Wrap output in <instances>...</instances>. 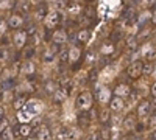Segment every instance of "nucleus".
<instances>
[{"label":"nucleus","instance_id":"nucleus-1","mask_svg":"<svg viewBox=\"0 0 156 140\" xmlns=\"http://www.w3.org/2000/svg\"><path fill=\"white\" fill-rule=\"evenodd\" d=\"M90 106H92V95L89 92H81L80 97L76 98V108L81 111H87Z\"/></svg>","mask_w":156,"mask_h":140},{"label":"nucleus","instance_id":"nucleus-2","mask_svg":"<svg viewBox=\"0 0 156 140\" xmlns=\"http://www.w3.org/2000/svg\"><path fill=\"white\" fill-rule=\"evenodd\" d=\"M25 111H28L31 115H37V114H41L42 112V104H41V101H37V100H28V101H25V106H23Z\"/></svg>","mask_w":156,"mask_h":140},{"label":"nucleus","instance_id":"nucleus-3","mask_svg":"<svg viewBox=\"0 0 156 140\" xmlns=\"http://www.w3.org/2000/svg\"><path fill=\"white\" fill-rule=\"evenodd\" d=\"M44 20H45V25L48 28H53V27H56V25L61 22V12H58V11H48L47 16L44 17Z\"/></svg>","mask_w":156,"mask_h":140},{"label":"nucleus","instance_id":"nucleus-4","mask_svg":"<svg viewBox=\"0 0 156 140\" xmlns=\"http://www.w3.org/2000/svg\"><path fill=\"white\" fill-rule=\"evenodd\" d=\"M142 75V62L140 61H133L128 67V76L129 78H139Z\"/></svg>","mask_w":156,"mask_h":140},{"label":"nucleus","instance_id":"nucleus-5","mask_svg":"<svg viewBox=\"0 0 156 140\" xmlns=\"http://www.w3.org/2000/svg\"><path fill=\"white\" fill-rule=\"evenodd\" d=\"M34 140H50L51 138V134H50V129L47 126H39L34 132Z\"/></svg>","mask_w":156,"mask_h":140},{"label":"nucleus","instance_id":"nucleus-6","mask_svg":"<svg viewBox=\"0 0 156 140\" xmlns=\"http://www.w3.org/2000/svg\"><path fill=\"white\" fill-rule=\"evenodd\" d=\"M27 39H28L27 33H25V31H17L14 34V37H12V42H14V45L17 48H22L25 44H27Z\"/></svg>","mask_w":156,"mask_h":140},{"label":"nucleus","instance_id":"nucleus-7","mask_svg":"<svg viewBox=\"0 0 156 140\" xmlns=\"http://www.w3.org/2000/svg\"><path fill=\"white\" fill-rule=\"evenodd\" d=\"M51 39H53V44L55 45H61L67 41V33L64 30H56L53 33V36H51Z\"/></svg>","mask_w":156,"mask_h":140},{"label":"nucleus","instance_id":"nucleus-8","mask_svg":"<svg viewBox=\"0 0 156 140\" xmlns=\"http://www.w3.org/2000/svg\"><path fill=\"white\" fill-rule=\"evenodd\" d=\"M23 25V19L19 16V14H11L9 16V19H8V27L9 28H20Z\"/></svg>","mask_w":156,"mask_h":140},{"label":"nucleus","instance_id":"nucleus-9","mask_svg":"<svg viewBox=\"0 0 156 140\" xmlns=\"http://www.w3.org/2000/svg\"><path fill=\"white\" fill-rule=\"evenodd\" d=\"M114 94H115L117 98H122V100H123L125 97H128L129 94H131V89H129L126 84H120V86H117V87H115Z\"/></svg>","mask_w":156,"mask_h":140},{"label":"nucleus","instance_id":"nucleus-10","mask_svg":"<svg viewBox=\"0 0 156 140\" xmlns=\"http://www.w3.org/2000/svg\"><path fill=\"white\" fill-rule=\"evenodd\" d=\"M97 98L100 103H106V101L111 100V92L108 90V89L101 87V89H97Z\"/></svg>","mask_w":156,"mask_h":140},{"label":"nucleus","instance_id":"nucleus-11","mask_svg":"<svg viewBox=\"0 0 156 140\" xmlns=\"http://www.w3.org/2000/svg\"><path fill=\"white\" fill-rule=\"evenodd\" d=\"M109 101H111V111H112V112L119 114V112L123 109V100H122V98L114 97V98H112V100H109Z\"/></svg>","mask_w":156,"mask_h":140},{"label":"nucleus","instance_id":"nucleus-12","mask_svg":"<svg viewBox=\"0 0 156 140\" xmlns=\"http://www.w3.org/2000/svg\"><path fill=\"white\" fill-rule=\"evenodd\" d=\"M53 97H55V101L61 103V101H64L67 98V89L66 87H58L55 90V94H53Z\"/></svg>","mask_w":156,"mask_h":140},{"label":"nucleus","instance_id":"nucleus-13","mask_svg":"<svg viewBox=\"0 0 156 140\" xmlns=\"http://www.w3.org/2000/svg\"><path fill=\"white\" fill-rule=\"evenodd\" d=\"M150 114V103L148 101H142V103L137 106V115L139 117H145Z\"/></svg>","mask_w":156,"mask_h":140},{"label":"nucleus","instance_id":"nucleus-14","mask_svg":"<svg viewBox=\"0 0 156 140\" xmlns=\"http://www.w3.org/2000/svg\"><path fill=\"white\" fill-rule=\"evenodd\" d=\"M17 118H19L22 123H27V125H28V121L33 120V115H31L28 111H25V109L22 108V109L19 111V114H17Z\"/></svg>","mask_w":156,"mask_h":140},{"label":"nucleus","instance_id":"nucleus-15","mask_svg":"<svg viewBox=\"0 0 156 140\" xmlns=\"http://www.w3.org/2000/svg\"><path fill=\"white\" fill-rule=\"evenodd\" d=\"M134 126H136V118H134V117H131V115L122 120V128H123L125 131H129V129H133Z\"/></svg>","mask_w":156,"mask_h":140},{"label":"nucleus","instance_id":"nucleus-16","mask_svg":"<svg viewBox=\"0 0 156 140\" xmlns=\"http://www.w3.org/2000/svg\"><path fill=\"white\" fill-rule=\"evenodd\" d=\"M17 128H19L17 132H19L22 137H25V138L30 137V134H31V131H33V128H31L30 125H27V123H22L20 126H17Z\"/></svg>","mask_w":156,"mask_h":140},{"label":"nucleus","instance_id":"nucleus-17","mask_svg":"<svg viewBox=\"0 0 156 140\" xmlns=\"http://www.w3.org/2000/svg\"><path fill=\"white\" fill-rule=\"evenodd\" d=\"M67 56H69V61L70 62L78 61V58H80V48H78V47H70L67 50Z\"/></svg>","mask_w":156,"mask_h":140},{"label":"nucleus","instance_id":"nucleus-18","mask_svg":"<svg viewBox=\"0 0 156 140\" xmlns=\"http://www.w3.org/2000/svg\"><path fill=\"white\" fill-rule=\"evenodd\" d=\"M122 117L120 115H117V114H112V117H111V129H119L120 126H122Z\"/></svg>","mask_w":156,"mask_h":140},{"label":"nucleus","instance_id":"nucleus-19","mask_svg":"<svg viewBox=\"0 0 156 140\" xmlns=\"http://www.w3.org/2000/svg\"><path fill=\"white\" fill-rule=\"evenodd\" d=\"M55 55H56V53L48 47V48L45 50V53H44V64H51V62H53V59H55Z\"/></svg>","mask_w":156,"mask_h":140},{"label":"nucleus","instance_id":"nucleus-20","mask_svg":"<svg viewBox=\"0 0 156 140\" xmlns=\"http://www.w3.org/2000/svg\"><path fill=\"white\" fill-rule=\"evenodd\" d=\"M154 73V64H151V62H147V64H142V75L145 76H150Z\"/></svg>","mask_w":156,"mask_h":140},{"label":"nucleus","instance_id":"nucleus-21","mask_svg":"<svg viewBox=\"0 0 156 140\" xmlns=\"http://www.w3.org/2000/svg\"><path fill=\"white\" fill-rule=\"evenodd\" d=\"M66 9L70 12V14H78V12H80V6H78V3H75V2L66 3Z\"/></svg>","mask_w":156,"mask_h":140},{"label":"nucleus","instance_id":"nucleus-22","mask_svg":"<svg viewBox=\"0 0 156 140\" xmlns=\"http://www.w3.org/2000/svg\"><path fill=\"white\" fill-rule=\"evenodd\" d=\"M56 140H69V128H61L56 134Z\"/></svg>","mask_w":156,"mask_h":140},{"label":"nucleus","instance_id":"nucleus-23","mask_svg":"<svg viewBox=\"0 0 156 140\" xmlns=\"http://www.w3.org/2000/svg\"><path fill=\"white\" fill-rule=\"evenodd\" d=\"M142 55H144V56H147V58H154V53H153V47L150 45V44H147L144 48H142Z\"/></svg>","mask_w":156,"mask_h":140},{"label":"nucleus","instance_id":"nucleus-24","mask_svg":"<svg viewBox=\"0 0 156 140\" xmlns=\"http://www.w3.org/2000/svg\"><path fill=\"white\" fill-rule=\"evenodd\" d=\"M47 6H44V5H41L37 9H36V19H44L45 16H47Z\"/></svg>","mask_w":156,"mask_h":140},{"label":"nucleus","instance_id":"nucleus-25","mask_svg":"<svg viewBox=\"0 0 156 140\" xmlns=\"http://www.w3.org/2000/svg\"><path fill=\"white\" fill-rule=\"evenodd\" d=\"M56 84H55V81H47V84H45V92L47 94H50V95H53L55 94V90H56Z\"/></svg>","mask_w":156,"mask_h":140},{"label":"nucleus","instance_id":"nucleus-26","mask_svg":"<svg viewBox=\"0 0 156 140\" xmlns=\"http://www.w3.org/2000/svg\"><path fill=\"white\" fill-rule=\"evenodd\" d=\"M22 70L25 72V75H31L33 73V70H34V66H33V62H25L23 64V67H22Z\"/></svg>","mask_w":156,"mask_h":140},{"label":"nucleus","instance_id":"nucleus-27","mask_svg":"<svg viewBox=\"0 0 156 140\" xmlns=\"http://www.w3.org/2000/svg\"><path fill=\"white\" fill-rule=\"evenodd\" d=\"M78 41L80 42H87V39H89V31L87 30H81L80 33H78Z\"/></svg>","mask_w":156,"mask_h":140},{"label":"nucleus","instance_id":"nucleus-28","mask_svg":"<svg viewBox=\"0 0 156 140\" xmlns=\"http://www.w3.org/2000/svg\"><path fill=\"white\" fill-rule=\"evenodd\" d=\"M25 101H27V100H25L23 97H17V98L14 100V108L20 111V109H22V108L25 106Z\"/></svg>","mask_w":156,"mask_h":140},{"label":"nucleus","instance_id":"nucleus-29","mask_svg":"<svg viewBox=\"0 0 156 140\" xmlns=\"http://www.w3.org/2000/svg\"><path fill=\"white\" fill-rule=\"evenodd\" d=\"M2 140H14V135H12V131L9 128H6L2 132Z\"/></svg>","mask_w":156,"mask_h":140},{"label":"nucleus","instance_id":"nucleus-30","mask_svg":"<svg viewBox=\"0 0 156 140\" xmlns=\"http://www.w3.org/2000/svg\"><path fill=\"white\" fill-rule=\"evenodd\" d=\"M112 52H114V47L109 45V44H106V45L101 47V53H103V55H111Z\"/></svg>","mask_w":156,"mask_h":140},{"label":"nucleus","instance_id":"nucleus-31","mask_svg":"<svg viewBox=\"0 0 156 140\" xmlns=\"http://www.w3.org/2000/svg\"><path fill=\"white\" fill-rule=\"evenodd\" d=\"M94 61H95V53H94V52H87V55H86V62H87V64H94Z\"/></svg>","mask_w":156,"mask_h":140},{"label":"nucleus","instance_id":"nucleus-32","mask_svg":"<svg viewBox=\"0 0 156 140\" xmlns=\"http://www.w3.org/2000/svg\"><path fill=\"white\" fill-rule=\"evenodd\" d=\"M6 128H8V120L6 118H2V120H0V134H2Z\"/></svg>","mask_w":156,"mask_h":140},{"label":"nucleus","instance_id":"nucleus-33","mask_svg":"<svg viewBox=\"0 0 156 140\" xmlns=\"http://www.w3.org/2000/svg\"><path fill=\"white\" fill-rule=\"evenodd\" d=\"M53 6L58 9V12H59L61 9H62V11L66 9V3H64V2H55V3H53Z\"/></svg>","mask_w":156,"mask_h":140},{"label":"nucleus","instance_id":"nucleus-34","mask_svg":"<svg viewBox=\"0 0 156 140\" xmlns=\"http://www.w3.org/2000/svg\"><path fill=\"white\" fill-rule=\"evenodd\" d=\"M100 118H101V121H106V120L109 118V111H108V109L101 111V115H100Z\"/></svg>","mask_w":156,"mask_h":140},{"label":"nucleus","instance_id":"nucleus-35","mask_svg":"<svg viewBox=\"0 0 156 140\" xmlns=\"http://www.w3.org/2000/svg\"><path fill=\"white\" fill-rule=\"evenodd\" d=\"M19 8H20L22 11H27V9L30 8V2H20V3H19Z\"/></svg>","mask_w":156,"mask_h":140},{"label":"nucleus","instance_id":"nucleus-36","mask_svg":"<svg viewBox=\"0 0 156 140\" xmlns=\"http://www.w3.org/2000/svg\"><path fill=\"white\" fill-rule=\"evenodd\" d=\"M62 61H69V56H67V50H62L61 52V62Z\"/></svg>","mask_w":156,"mask_h":140},{"label":"nucleus","instance_id":"nucleus-37","mask_svg":"<svg viewBox=\"0 0 156 140\" xmlns=\"http://www.w3.org/2000/svg\"><path fill=\"white\" fill-rule=\"evenodd\" d=\"M34 55V48H30V50H27V55H25V58H31Z\"/></svg>","mask_w":156,"mask_h":140},{"label":"nucleus","instance_id":"nucleus-38","mask_svg":"<svg viewBox=\"0 0 156 140\" xmlns=\"http://www.w3.org/2000/svg\"><path fill=\"white\" fill-rule=\"evenodd\" d=\"M11 3L9 2H0V8H8Z\"/></svg>","mask_w":156,"mask_h":140},{"label":"nucleus","instance_id":"nucleus-39","mask_svg":"<svg viewBox=\"0 0 156 140\" xmlns=\"http://www.w3.org/2000/svg\"><path fill=\"white\" fill-rule=\"evenodd\" d=\"M2 118H5V111H3V108H0V120Z\"/></svg>","mask_w":156,"mask_h":140},{"label":"nucleus","instance_id":"nucleus-40","mask_svg":"<svg viewBox=\"0 0 156 140\" xmlns=\"http://www.w3.org/2000/svg\"><path fill=\"white\" fill-rule=\"evenodd\" d=\"M25 140H34L33 137H27V138H25Z\"/></svg>","mask_w":156,"mask_h":140},{"label":"nucleus","instance_id":"nucleus-41","mask_svg":"<svg viewBox=\"0 0 156 140\" xmlns=\"http://www.w3.org/2000/svg\"><path fill=\"white\" fill-rule=\"evenodd\" d=\"M97 140H103V138H101V137H100V138H97Z\"/></svg>","mask_w":156,"mask_h":140},{"label":"nucleus","instance_id":"nucleus-42","mask_svg":"<svg viewBox=\"0 0 156 140\" xmlns=\"http://www.w3.org/2000/svg\"><path fill=\"white\" fill-rule=\"evenodd\" d=\"M0 23H2V19H0Z\"/></svg>","mask_w":156,"mask_h":140}]
</instances>
